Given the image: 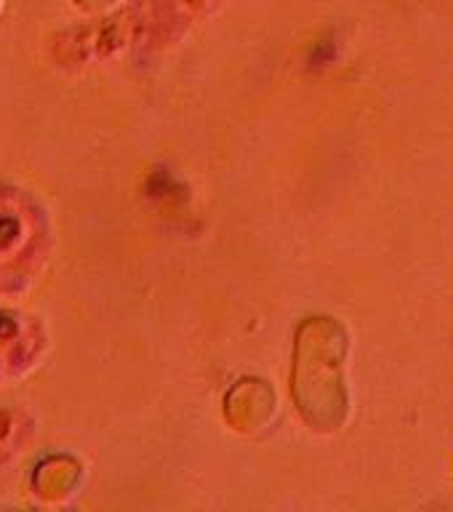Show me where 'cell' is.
<instances>
[{
  "label": "cell",
  "instance_id": "1",
  "mask_svg": "<svg viewBox=\"0 0 453 512\" xmlns=\"http://www.w3.org/2000/svg\"><path fill=\"white\" fill-rule=\"evenodd\" d=\"M46 251L43 216L32 200L0 190V288H19L38 272Z\"/></svg>",
  "mask_w": 453,
  "mask_h": 512
},
{
  "label": "cell",
  "instance_id": "2",
  "mask_svg": "<svg viewBox=\"0 0 453 512\" xmlns=\"http://www.w3.org/2000/svg\"><path fill=\"white\" fill-rule=\"evenodd\" d=\"M30 336L24 331V326L11 315L0 312V371H11L16 363L27 360L30 352Z\"/></svg>",
  "mask_w": 453,
  "mask_h": 512
}]
</instances>
